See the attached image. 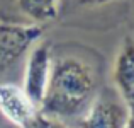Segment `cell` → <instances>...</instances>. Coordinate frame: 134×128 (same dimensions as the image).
Wrapping results in <instances>:
<instances>
[{"label":"cell","mask_w":134,"mask_h":128,"mask_svg":"<svg viewBox=\"0 0 134 128\" xmlns=\"http://www.w3.org/2000/svg\"><path fill=\"white\" fill-rule=\"evenodd\" d=\"M105 85V60L80 43L53 46L51 75L39 113L63 123L78 121Z\"/></svg>","instance_id":"cell-1"},{"label":"cell","mask_w":134,"mask_h":128,"mask_svg":"<svg viewBox=\"0 0 134 128\" xmlns=\"http://www.w3.org/2000/svg\"><path fill=\"white\" fill-rule=\"evenodd\" d=\"M46 27L0 21V82L39 40Z\"/></svg>","instance_id":"cell-2"},{"label":"cell","mask_w":134,"mask_h":128,"mask_svg":"<svg viewBox=\"0 0 134 128\" xmlns=\"http://www.w3.org/2000/svg\"><path fill=\"white\" fill-rule=\"evenodd\" d=\"M131 109L112 85L105 84L78 120V128H127Z\"/></svg>","instance_id":"cell-3"},{"label":"cell","mask_w":134,"mask_h":128,"mask_svg":"<svg viewBox=\"0 0 134 128\" xmlns=\"http://www.w3.org/2000/svg\"><path fill=\"white\" fill-rule=\"evenodd\" d=\"M131 0H63L59 17L71 24H112L114 12H126Z\"/></svg>","instance_id":"cell-4"},{"label":"cell","mask_w":134,"mask_h":128,"mask_svg":"<svg viewBox=\"0 0 134 128\" xmlns=\"http://www.w3.org/2000/svg\"><path fill=\"white\" fill-rule=\"evenodd\" d=\"M51 51L53 45L48 40H39L26 55L22 89L29 99L41 109L51 75Z\"/></svg>","instance_id":"cell-5"},{"label":"cell","mask_w":134,"mask_h":128,"mask_svg":"<svg viewBox=\"0 0 134 128\" xmlns=\"http://www.w3.org/2000/svg\"><path fill=\"white\" fill-rule=\"evenodd\" d=\"M63 0H0V21L46 27L58 21Z\"/></svg>","instance_id":"cell-6"},{"label":"cell","mask_w":134,"mask_h":128,"mask_svg":"<svg viewBox=\"0 0 134 128\" xmlns=\"http://www.w3.org/2000/svg\"><path fill=\"white\" fill-rule=\"evenodd\" d=\"M0 115L15 128H31L39 109L24 92L22 85L0 82Z\"/></svg>","instance_id":"cell-7"},{"label":"cell","mask_w":134,"mask_h":128,"mask_svg":"<svg viewBox=\"0 0 134 128\" xmlns=\"http://www.w3.org/2000/svg\"><path fill=\"white\" fill-rule=\"evenodd\" d=\"M112 87L121 94L129 109L134 108V36L122 38L112 63Z\"/></svg>","instance_id":"cell-8"},{"label":"cell","mask_w":134,"mask_h":128,"mask_svg":"<svg viewBox=\"0 0 134 128\" xmlns=\"http://www.w3.org/2000/svg\"><path fill=\"white\" fill-rule=\"evenodd\" d=\"M31 128H71V126H70L68 123H63V121L54 120V118H48V116H44V115L39 113L36 121L32 123Z\"/></svg>","instance_id":"cell-9"},{"label":"cell","mask_w":134,"mask_h":128,"mask_svg":"<svg viewBox=\"0 0 134 128\" xmlns=\"http://www.w3.org/2000/svg\"><path fill=\"white\" fill-rule=\"evenodd\" d=\"M127 128H134V108H131V116H129Z\"/></svg>","instance_id":"cell-10"},{"label":"cell","mask_w":134,"mask_h":128,"mask_svg":"<svg viewBox=\"0 0 134 128\" xmlns=\"http://www.w3.org/2000/svg\"><path fill=\"white\" fill-rule=\"evenodd\" d=\"M131 3H132V17H134V0H131Z\"/></svg>","instance_id":"cell-11"}]
</instances>
